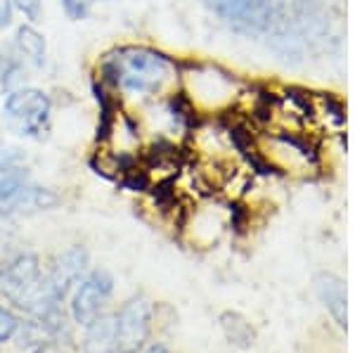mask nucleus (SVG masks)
<instances>
[{"label": "nucleus", "instance_id": "6e6552de", "mask_svg": "<svg viewBox=\"0 0 355 353\" xmlns=\"http://www.w3.org/2000/svg\"><path fill=\"white\" fill-rule=\"evenodd\" d=\"M152 301L142 294L130 297L114 316V339L119 353H137L145 349L152 334Z\"/></svg>", "mask_w": 355, "mask_h": 353}, {"label": "nucleus", "instance_id": "1a4fd4ad", "mask_svg": "<svg viewBox=\"0 0 355 353\" xmlns=\"http://www.w3.org/2000/svg\"><path fill=\"white\" fill-rule=\"evenodd\" d=\"M114 292V277L110 270L95 268L76 284V292L71 299V318L76 325L88 327L102 316L107 301Z\"/></svg>", "mask_w": 355, "mask_h": 353}, {"label": "nucleus", "instance_id": "4be33fe9", "mask_svg": "<svg viewBox=\"0 0 355 353\" xmlns=\"http://www.w3.org/2000/svg\"><path fill=\"white\" fill-rule=\"evenodd\" d=\"M12 21H15L12 3H10V0H0V31L12 26Z\"/></svg>", "mask_w": 355, "mask_h": 353}, {"label": "nucleus", "instance_id": "9b49d317", "mask_svg": "<svg viewBox=\"0 0 355 353\" xmlns=\"http://www.w3.org/2000/svg\"><path fill=\"white\" fill-rule=\"evenodd\" d=\"M57 204V195L45 187L24 183L15 195H10L0 204V216L10 218V216H26L33 212H45V209H53Z\"/></svg>", "mask_w": 355, "mask_h": 353}, {"label": "nucleus", "instance_id": "f03ea898", "mask_svg": "<svg viewBox=\"0 0 355 353\" xmlns=\"http://www.w3.org/2000/svg\"><path fill=\"white\" fill-rule=\"evenodd\" d=\"M0 292L15 306L28 313L38 327L50 337H60L67 329L62 311L64 299L55 294L45 275L41 259L31 252H12L0 264Z\"/></svg>", "mask_w": 355, "mask_h": 353}, {"label": "nucleus", "instance_id": "b1692460", "mask_svg": "<svg viewBox=\"0 0 355 353\" xmlns=\"http://www.w3.org/2000/svg\"><path fill=\"white\" fill-rule=\"evenodd\" d=\"M145 353H171V351L166 349V346H162V344H154V346H150V349H147Z\"/></svg>", "mask_w": 355, "mask_h": 353}, {"label": "nucleus", "instance_id": "423d86ee", "mask_svg": "<svg viewBox=\"0 0 355 353\" xmlns=\"http://www.w3.org/2000/svg\"><path fill=\"white\" fill-rule=\"evenodd\" d=\"M225 26L246 38H268L287 17L289 0H204Z\"/></svg>", "mask_w": 355, "mask_h": 353}, {"label": "nucleus", "instance_id": "9d476101", "mask_svg": "<svg viewBox=\"0 0 355 353\" xmlns=\"http://www.w3.org/2000/svg\"><path fill=\"white\" fill-rule=\"evenodd\" d=\"M88 266H90V256L85 252V247H78V244L76 247H69L67 252L57 256L53 266L45 270L50 287L55 289L57 297L67 299V294L88 275Z\"/></svg>", "mask_w": 355, "mask_h": 353}, {"label": "nucleus", "instance_id": "4468645a", "mask_svg": "<svg viewBox=\"0 0 355 353\" xmlns=\"http://www.w3.org/2000/svg\"><path fill=\"white\" fill-rule=\"evenodd\" d=\"M83 353H119L114 339V316L102 313L95 322L85 327Z\"/></svg>", "mask_w": 355, "mask_h": 353}, {"label": "nucleus", "instance_id": "0eeeda50", "mask_svg": "<svg viewBox=\"0 0 355 353\" xmlns=\"http://www.w3.org/2000/svg\"><path fill=\"white\" fill-rule=\"evenodd\" d=\"M3 119L10 130L21 138H43L53 119V100L36 85H21L5 95Z\"/></svg>", "mask_w": 355, "mask_h": 353}, {"label": "nucleus", "instance_id": "39448f33", "mask_svg": "<svg viewBox=\"0 0 355 353\" xmlns=\"http://www.w3.org/2000/svg\"><path fill=\"white\" fill-rule=\"evenodd\" d=\"M249 138L254 157L282 173H313L322 162L320 135L311 130L249 128Z\"/></svg>", "mask_w": 355, "mask_h": 353}, {"label": "nucleus", "instance_id": "aec40b11", "mask_svg": "<svg viewBox=\"0 0 355 353\" xmlns=\"http://www.w3.org/2000/svg\"><path fill=\"white\" fill-rule=\"evenodd\" d=\"M17 329H19V320H17V316L12 311H8V309L0 306V344L12 339L17 334Z\"/></svg>", "mask_w": 355, "mask_h": 353}, {"label": "nucleus", "instance_id": "ddd939ff", "mask_svg": "<svg viewBox=\"0 0 355 353\" xmlns=\"http://www.w3.org/2000/svg\"><path fill=\"white\" fill-rule=\"evenodd\" d=\"M12 50L21 57L26 67H36L41 69L48 60V43L45 36L38 31L33 24H19L15 28V38H12Z\"/></svg>", "mask_w": 355, "mask_h": 353}, {"label": "nucleus", "instance_id": "f8f14e48", "mask_svg": "<svg viewBox=\"0 0 355 353\" xmlns=\"http://www.w3.org/2000/svg\"><path fill=\"white\" fill-rule=\"evenodd\" d=\"M315 292H318L322 306L329 311L334 322L341 329L348 327V297H346V282L334 273H318L315 275Z\"/></svg>", "mask_w": 355, "mask_h": 353}, {"label": "nucleus", "instance_id": "2eb2a0df", "mask_svg": "<svg viewBox=\"0 0 355 353\" xmlns=\"http://www.w3.org/2000/svg\"><path fill=\"white\" fill-rule=\"evenodd\" d=\"M218 322H220V329H223V334H225V339L230 341L232 346L246 351V349H251V346L256 344V329L242 316V313L225 311V313H220Z\"/></svg>", "mask_w": 355, "mask_h": 353}, {"label": "nucleus", "instance_id": "20e7f679", "mask_svg": "<svg viewBox=\"0 0 355 353\" xmlns=\"http://www.w3.org/2000/svg\"><path fill=\"white\" fill-rule=\"evenodd\" d=\"M178 93L197 114V119H220L237 112L249 98V90L237 74L214 62H187L180 64Z\"/></svg>", "mask_w": 355, "mask_h": 353}, {"label": "nucleus", "instance_id": "a211bd4d", "mask_svg": "<svg viewBox=\"0 0 355 353\" xmlns=\"http://www.w3.org/2000/svg\"><path fill=\"white\" fill-rule=\"evenodd\" d=\"M12 3V10L19 12L28 24H36L43 17V0H10Z\"/></svg>", "mask_w": 355, "mask_h": 353}, {"label": "nucleus", "instance_id": "f3484780", "mask_svg": "<svg viewBox=\"0 0 355 353\" xmlns=\"http://www.w3.org/2000/svg\"><path fill=\"white\" fill-rule=\"evenodd\" d=\"M24 183H28V171L21 166V164L0 171V204H3L10 195H15Z\"/></svg>", "mask_w": 355, "mask_h": 353}, {"label": "nucleus", "instance_id": "7ed1b4c3", "mask_svg": "<svg viewBox=\"0 0 355 353\" xmlns=\"http://www.w3.org/2000/svg\"><path fill=\"white\" fill-rule=\"evenodd\" d=\"M266 41L279 60L296 64L329 53L341 38L336 15L327 0H289L284 21Z\"/></svg>", "mask_w": 355, "mask_h": 353}, {"label": "nucleus", "instance_id": "f257e3e1", "mask_svg": "<svg viewBox=\"0 0 355 353\" xmlns=\"http://www.w3.org/2000/svg\"><path fill=\"white\" fill-rule=\"evenodd\" d=\"M100 81L121 107H142L178 93L180 62L150 45H121L100 60Z\"/></svg>", "mask_w": 355, "mask_h": 353}, {"label": "nucleus", "instance_id": "5701e85b", "mask_svg": "<svg viewBox=\"0 0 355 353\" xmlns=\"http://www.w3.org/2000/svg\"><path fill=\"white\" fill-rule=\"evenodd\" d=\"M31 353H62V351L57 349V346H53V344H38Z\"/></svg>", "mask_w": 355, "mask_h": 353}, {"label": "nucleus", "instance_id": "6ab92c4d", "mask_svg": "<svg viewBox=\"0 0 355 353\" xmlns=\"http://www.w3.org/2000/svg\"><path fill=\"white\" fill-rule=\"evenodd\" d=\"M95 0H62V10L71 21H81L88 19L90 10H93Z\"/></svg>", "mask_w": 355, "mask_h": 353}, {"label": "nucleus", "instance_id": "412c9836", "mask_svg": "<svg viewBox=\"0 0 355 353\" xmlns=\"http://www.w3.org/2000/svg\"><path fill=\"white\" fill-rule=\"evenodd\" d=\"M21 159H24L21 152L15 150V147H0V171L17 166V164H21Z\"/></svg>", "mask_w": 355, "mask_h": 353}, {"label": "nucleus", "instance_id": "dca6fc26", "mask_svg": "<svg viewBox=\"0 0 355 353\" xmlns=\"http://www.w3.org/2000/svg\"><path fill=\"white\" fill-rule=\"evenodd\" d=\"M26 71L28 67L12 50V45L10 48H0V98H5L8 93L24 85Z\"/></svg>", "mask_w": 355, "mask_h": 353}]
</instances>
